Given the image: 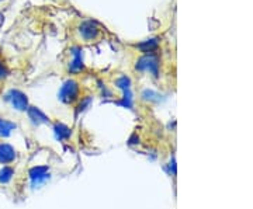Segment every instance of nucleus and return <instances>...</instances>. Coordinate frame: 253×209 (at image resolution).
<instances>
[{
    "label": "nucleus",
    "instance_id": "1",
    "mask_svg": "<svg viewBox=\"0 0 253 209\" xmlns=\"http://www.w3.org/2000/svg\"><path fill=\"white\" fill-rule=\"evenodd\" d=\"M81 86L76 80H66L59 90V100L65 104H72L79 99Z\"/></svg>",
    "mask_w": 253,
    "mask_h": 209
},
{
    "label": "nucleus",
    "instance_id": "2",
    "mask_svg": "<svg viewBox=\"0 0 253 209\" xmlns=\"http://www.w3.org/2000/svg\"><path fill=\"white\" fill-rule=\"evenodd\" d=\"M6 101L9 103L10 105L13 107V109L20 111V112H26L30 107V103H28V97L20 90H10L6 94Z\"/></svg>",
    "mask_w": 253,
    "mask_h": 209
},
{
    "label": "nucleus",
    "instance_id": "3",
    "mask_svg": "<svg viewBox=\"0 0 253 209\" xmlns=\"http://www.w3.org/2000/svg\"><path fill=\"white\" fill-rule=\"evenodd\" d=\"M136 70L149 72L154 76H158V73H159V61H158V58L154 54L144 55L136 62Z\"/></svg>",
    "mask_w": 253,
    "mask_h": 209
},
{
    "label": "nucleus",
    "instance_id": "4",
    "mask_svg": "<svg viewBox=\"0 0 253 209\" xmlns=\"http://www.w3.org/2000/svg\"><path fill=\"white\" fill-rule=\"evenodd\" d=\"M17 160V152L14 146L7 142L0 140V164L1 166H11Z\"/></svg>",
    "mask_w": 253,
    "mask_h": 209
},
{
    "label": "nucleus",
    "instance_id": "5",
    "mask_svg": "<svg viewBox=\"0 0 253 209\" xmlns=\"http://www.w3.org/2000/svg\"><path fill=\"white\" fill-rule=\"evenodd\" d=\"M79 33H81L82 38L84 41H93V39H96L99 36L100 30L97 27V23H94V21H84L81 26Z\"/></svg>",
    "mask_w": 253,
    "mask_h": 209
},
{
    "label": "nucleus",
    "instance_id": "6",
    "mask_svg": "<svg viewBox=\"0 0 253 209\" xmlns=\"http://www.w3.org/2000/svg\"><path fill=\"white\" fill-rule=\"evenodd\" d=\"M14 129H16V124L14 122H11L10 119L0 117V140L9 138L14 132Z\"/></svg>",
    "mask_w": 253,
    "mask_h": 209
},
{
    "label": "nucleus",
    "instance_id": "7",
    "mask_svg": "<svg viewBox=\"0 0 253 209\" xmlns=\"http://www.w3.org/2000/svg\"><path fill=\"white\" fill-rule=\"evenodd\" d=\"M14 174H16V170H14L13 166H3V167L0 169V184H1V185L9 184V182L13 180Z\"/></svg>",
    "mask_w": 253,
    "mask_h": 209
},
{
    "label": "nucleus",
    "instance_id": "8",
    "mask_svg": "<svg viewBox=\"0 0 253 209\" xmlns=\"http://www.w3.org/2000/svg\"><path fill=\"white\" fill-rule=\"evenodd\" d=\"M27 114L34 124H46L48 122V118L37 107H28Z\"/></svg>",
    "mask_w": 253,
    "mask_h": 209
},
{
    "label": "nucleus",
    "instance_id": "9",
    "mask_svg": "<svg viewBox=\"0 0 253 209\" xmlns=\"http://www.w3.org/2000/svg\"><path fill=\"white\" fill-rule=\"evenodd\" d=\"M158 46H159V41H158V38H152V39H146L144 41L142 44H139L138 45V49H141L144 54H154V51L158 49Z\"/></svg>",
    "mask_w": 253,
    "mask_h": 209
},
{
    "label": "nucleus",
    "instance_id": "10",
    "mask_svg": "<svg viewBox=\"0 0 253 209\" xmlns=\"http://www.w3.org/2000/svg\"><path fill=\"white\" fill-rule=\"evenodd\" d=\"M69 69H71L72 72H81L82 69H83L81 51H79L78 48H75V49H73V59H72V62H71Z\"/></svg>",
    "mask_w": 253,
    "mask_h": 209
},
{
    "label": "nucleus",
    "instance_id": "11",
    "mask_svg": "<svg viewBox=\"0 0 253 209\" xmlns=\"http://www.w3.org/2000/svg\"><path fill=\"white\" fill-rule=\"evenodd\" d=\"M7 74H9V69H7V66L4 65V62H1V61H0V80L6 79V77H7Z\"/></svg>",
    "mask_w": 253,
    "mask_h": 209
}]
</instances>
